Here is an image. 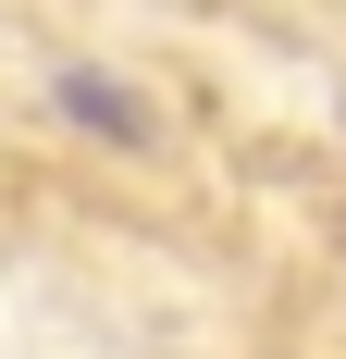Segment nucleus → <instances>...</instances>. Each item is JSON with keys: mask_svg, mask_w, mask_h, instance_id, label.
<instances>
[{"mask_svg": "<svg viewBox=\"0 0 346 359\" xmlns=\"http://www.w3.org/2000/svg\"><path fill=\"white\" fill-rule=\"evenodd\" d=\"M62 111L87 124V137H111V149H148V137H161L148 100H137V87H111V74H62Z\"/></svg>", "mask_w": 346, "mask_h": 359, "instance_id": "obj_1", "label": "nucleus"}]
</instances>
